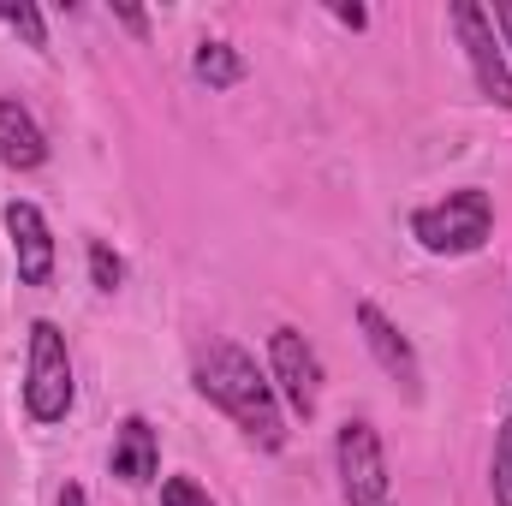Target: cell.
I'll return each mask as SVG.
<instances>
[{
    "mask_svg": "<svg viewBox=\"0 0 512 506\" xmlns=\"http://www.w3.org/2000/svg\"><path fill=\"white\" fill-rule=\"evenodd\" d=\"M191 376H197V393H203L209 405H221L256 447H280V441H286V429H280V405H274V381H262V370H256L251 352L215 340V346L197 358Z\"/></svg>",
    "mask_w": 512,
    "mask_h": 506,
    "instance_id": "obj_1",
    "label": "cell"
},
{
    "mask_svg": "<svg viewBox=\"0 0 512 506\" xmlns=\"http://www.w3.org/2000/svg\"><path fill=\"white\" fill-rule=\"evenodd\" d=\"M489 233H495V203H489V191H477V185L447 191L441 203H423V209L411 215V239L429 256H471V251L489 245Z\"/></svg>",
    "mask_w": 512,
    "mask_h": 506,
    "instance_id": "obj_2",
    "label": "cell"
},
{
    "mask_svg": "<svg viewBox=\"0 0 512 506\" xmlns=\"http://www.w3.org/2000/svg\"><path fill=\"white\" fill-rule=\"evenodd\" d=\"M72 358H66V334L54 322H30V376H24V411L36 423H60L72 411Z\"/></svg>",
    "mask_w": 512,
    "mask_h": 506,
    "instance_id": "obj_3",
    "label": "cell"
},
{
    "mask_svg": "<svg viewBox=\"0 0 512 506\" xmlns=\"http://www.w3.org/2000/svg\"><path fill=\"white\" fill-rule=\"evenodd\" d=\"M453 30H459V42H465V60H471L477 90H483L495 108H512V66H507V54H501V36H495L489 12H483L477 0H453Z\"/></svg>",
    "mask_w": 512,
    "mask_h": 506,
    "instance_id": "obj_4",
    "label": "cell"
},
{
    "mask_svg": "<svg viewBox=\"0 0 512 506\" xmlns=\"http://www.w3.org/2000/svg\"><path fill=\"white\" fill-rule=\"evenodd\" d=\"M334 465H340V495H346V506H382L387 501L382 435H376L364 417L340 429V441H334Z\"/></svg>",
    "mask_w": 512,
    "mask_h": 506,
    "instance_id": "obj_5",
    "label": "cell"
},
{
    "mask_svg": "<svg viewBox=\"0 0 512 506\" xmlns=\"http://www.w3.org/2000/svg\"><path fill=\"white\" fill-rule=\"evenodd\" d=\"M268 364H274V387L286 393V405H292L298 417H310L316 399H322V364H316L310 340H304L298 328H274V334H268Z\"/></svg>",
    "mask_w": 512,
    "mask_h": 506,
    "instance_id": "obj_6",
    "label": "cell"
},
{
    "mask_svg": "<svg viewBox=\"0 0 512 506\" xmlns=\"http://www.w3.org/2000/svg\"><path fill=\"white\" fill-rule=\"evenodd\" d=\"M6 233H12V256H18V280L24 286H48L54 280V239L36 203H6Z\"/></svg>",
    "mask_w": 512,
    "mask_h": 506,
    "instance_id": "obj_7",
    "label": "cell"
},
{
    "mask_svg": "<svg viewBox=\"0 0 512 506\" xmlns=\"http://www.w3.org/2000/svg\"><path fill=\"white\" fill-rule=\"evenodd\" d=\"M358 328H364V346L376 352V364H382L387 376L399 381L411 399H417V387H423V370H417V352H411V340L387 322L376 304H358Z\"/></svg>",
    "mask_w": 512,
    "mask_h": 506,
    "instance_id": "obj_8",
    "label": "cell"
},
{
    "mask_svg": "<svg viewBox=\"0 0 512 506\" xmlns=\"http://www.w3.org/2000/svg\"><path fill=\"white\" fill-rule=\"evenodd\" d=\"M155 465H161V441H155L149 417H126V423H120V435H114L108 471H114L120 483H149V477H155Z\"/></svg>",
    "mask_w": 512,
    "mask_h": 506,
    "instance_id": "obj_9",
    "label": "cell"
},
{
    "mask_svg": "<svg viewBox=\"0 0 512 506\" xmlns=\"http://www.w3.org/2000/svg\"><path fill=\"white\" fill-rule=\"evenodd\" d=\"M0 161L12 173H30L48 161V143H42V126L30 120L24 102H0Z\"/></svg>",
    "mask_w": 512,
    "mask_h": 506,
    "instance_id": "obj_10",
    "label": "cell"
},
{
    "mask_svg": "<svg viewBox=\"0 0 512 506\" xmlns=\"http://www.w3.org/2000/svg\"><path fill=\"white\" fill-rule=\"evenodd\" d=\"M191 72H197L209 90H233V84L245 78V54H239L233 42H197V54H191Z\"/></svg>",
    "mask_w": 512,
    "mask_h": 506,
    "instance_id": "obj_11",
    "label": "cell"
},
{
    "mask_svg": "<svg viewBox=\"0 0 512 506\" xmlns=\"http://www.w3.org/2000/svg\"><path fill=\"white\" fill-rule=\"evenodd\" d=\"M0 18H6L30 48H48V24H42V12H36L30 0H0Z\"/></svg>",
    "mask_w": 512,
    "mask_h": 506,
    "instance_id": "obj_12",
    "label": "cell"
},
{
    "mask_svg": "<svg viewBox=\"0 0 512 506\" xmlns=\"http://www.w3.org/2000/svg\"><path fill=\"white\" fill-rule=\"evenodd\" d=\"M495 477V506H512V417L501 423V435H495V465H489Z\"/></svg>",
    "mask_w": 512,
    "mask_h": 506,
    "instance_id": "obj_13",
    "label": "cell"
},
{
    "mask_svg": "<svg viewBox=\"0 0 512 506\" xmlns=\"http://www.w3.org/2000/svg\"><path fill=\"white\" fill-rule=\"evenodd\" d=\"M90 280H96L102 292H114V286L126 280V262L108 251V245H90Z\"/></svg>",
    "mask_w": 512,
    "mask_h": 506,
    "instance_id": "obj_14",
    "label": "cell"
},
{
    "mask_svg": "<svg viewBox=\"0 0 512 506\" xmlns=\"http://www.w3.org/2000/svg\"><path fill=\"white\" fill-rule=\"evenodd\" d=\"M161 506H215V501H209L191 477H167V483H161Z\"/></svg>",
    "mask_w": 512,
    "mask_h": 506,
    "instance_id": "obj_15",
    "label": "cell"
},
{
    "mask_svg": "<svg viewBox=\"0 0 512 506\" xmlns=\"http://www.w3.org/2000/svg\"><path fill=\"white\" fill-rule=\"evenodd\" d=\"M114 18H120V24H126V30H137V36H143V30H149V18H143V12H137V6H114Z\"/></svg>",
    "mask_w": 512,
    "mask_h": 506,
    "instance_id": "obj_16",
    "label": "cell"
},
{
    "mask_svg": "<svg viewBox=\"0 0 512 506\" xmlns=\"http://www.w3.org/2000/svg\"><path fill=\"white\" fill-rule=\"evenodd\" d=\"M334 18H340V24H352V30H364V24H370V12H364V6H334Z\"/></svg>",
    "mask_w": 512,
    "mask_h": 506,
    "instance_id": "obj_17",
    "label": "cell"
},
{
    "mask_svg": "<svg viewBox=\"0 0 512 506\" xmlns=\"http://www.w3.org/2000/svg\"><path fill=\"white\" fill-rule=\"evenodd\" d=\"M489 24L507 36V48H512V0H501V6H495V18H489Z\"/></svg>",
    "mask_w": 512,
    "mask_h": 506,
    "instance_id": "obj_18",
    "label": "cell"
},
{
    "mask_svg": "<svg viewBox=\"0 0 512 506\" xmlns=\"http://www.w3.org/2000/svg\"><path fill=\"white\" fill-rule=\"evenodd\" d=\"M60 506H90V501H84V489H78V483H66V489H60Z\"/></svg>",
    "mask_w": 512,
    "mask_h": 506,
    "instance_id": "obj_19",
    "label": "cell"
}]
</instances>
